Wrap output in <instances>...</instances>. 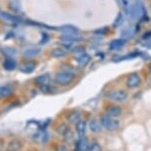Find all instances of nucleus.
Returning a JSON list of instances; mask_svg holds the SVG:
<instances>
[{"label":"nucleus","instance_id":"nucleus-14","mask_svg":"<svg viewBox=\"0 0 151 151\" xmlns=\"http://www.w3.org/2000/svg\"><path fill=\"white\" fill-rule=\"evenodd\" d=\"M67 52L62 47H55L52 50V56L55 58H61L66 55Z\"/></svg>","mask_w":151,"mask_h":151},{"label":"nucleus","instance_id":"nucleus-8","mask_svg":"<svg viewBox=\"0 0 151 151\" xmlns=\"http://www.w3.org/2000/svg\"><path fill=\"white\" fill-rule=\"evenodd\" d=\"M35 83L40 87L47 86V85H50V75H48V74H42V75H39L38 77L35 78Z\"/></svg>","mask_w":151,"mask_h":151},{"label":"nucleus","instance_id":"nucleus-6","mask_svg":"<svg viewBox=\"0 0 151 151\" xmlns=\"http://www.w3.org/2000/svg\"><path fill=\"white\" fill-rule=\"evenodd\" d=\"M107 112V116H110L112 118H118L122 115V108L119 106H116V105H112V106H109L106 109Z\"/></svg>","mask_w":151,"mask_h":151},{"label":"nucleus","instance_id":"nucleus-7","mask_svg":"<svg viewBox=\"0 0 151 151\" xmlns=\"http://www.w3.org/2000/svg\"><path fill=\"white\" fill-rule=\"evenodd\" d=\"M58 30H59V32L62 33L63 35H78L79 34L78 28L71 26V25H65V26L60 27Z\"/></svg>","mask_w":151,"mask_h":151},{"label":"nucleus","instance_id":"nucleus-10","mask_svg":"<svg viewBox=\"0 0 151 151\" xmlns=\"http://www.w3.org/2000/svg\"><path fill=\"white\" fill-rule=\"evenodd\" d=\"M0 19L3 20L4 22H7V23H16L19 21V19L17 17L11 15V14L7 13V12H3V11H0Z\"/></svg>","mask_w":151,"mask_h":151},{"label":"nucleus","instance_id":"nucleus-22","mask_svg":"<svg viewBox=\"0 0 151 151\" xmlns=\"http://www.w3.org/2000/svg\"><path fill=\"white\" fill-rule=\"evenodd\" d=\"M9 7L14 12H19L21 10V2L19 0H11L9 3Z\"/></svg>","mask_w":151,"mask_h":151},{"label":"nucleus","instance_id":"nucleus-24","mask_svg":"<svg viewBox=\"0 0 151 151\" xmlns=\"http://www.w3.org/2000/svg\"><path fill=\"white\" fill-rule=\"evenodd\" d=\"M1 92H2V97H8L13 93L12 88L5 85V86H1Z\"/></svg>","mask_w":151,"mask_h":151},{"label":"nucleus","instance_id":"nucleus-13","mask_svg":"<svg viewBox=\"0 0 151 151\" xmlns=\"http://www.w3.org/2000/svg\"><path fill=\"white\" fill-rule=\"evenodd\" d=\"M16 66H17V63H16V61L14 60L13 58H8L5 59L4 62H3L4 69L7 70V71H12V70H14L16 68Z\"/></svg>","mask_w":151,"mask_h":151},{"label":"nucleus","instance_id":"nucleus-1","mask_svg":"<svg viewBox=\"0 0 151 151\" xmlns=\"http://www.w3.org/2000/svg\"><path fill=\"white\" fill-rule=\"evenodd\" d=\"M74 78H75V75L73 73L68 72V71H61L55 75V81L56 84L60 85V86H67L72 83Z\"/></svg>","mask_w":151,"mask_h":151},{"label":"nucleus","instance_id":"nucleus-26","mask_svg":"<svg viewBox=\"0 0 151 151\" xmlns=\"http://www.w3.org/2000/svg\"><path fill=\"white\" fill-rule=\"evenodd\" d=\"M122 14H119L118 17H116L115 23H114V26H115V27H119V25L122 24Z\"/></svg>","mask_w":151,"mask_h":151},{"label":"nucleus","instance_id":"nucleus-11","mask_svg":"<svg viewBox=\"0 0 151 151\" xmlns=\"http://www.w3.org/2000/svg\"><path fill=\"white\" fill-rule=\"evenodd\" d=\"M89 127H90L91 132L97 133V132H101L102 124H101V122H100V121H98V119H91L89 122Z\"/></svg>","mask_w":151,"mask_h":151},{"label":"nucleus","instance_id":"nucleus-25","mask_svg":"<svg viewBox=\"0 0 151 151\" xmlns=\"http://www.w3.org/2000/svg\"><path fill=\"white\" fill-rule=\"evenodd\" d=\"M88 151H102V147L98 142H93L88 148Z\"/></svg>","mask_w":151,"mask_h":151},{"label":"nucleus","instance_id":"nucleus-30","mask_svg":"<svg viewBox=\"0 0 151 151\" xmlns=\"http://www.w3.org/2000/svg\"><path fill=\"white\" fill-rule=\"evenodd\" d=\"M143 38H144V39L151 38V32H147V33H145V34H144V36H143Z\"/></svg>","mask_w":151,"mask_h":151},{"label":"nucleus","instance_id":"nucleus-12","mask_svg":"<svg viewBox=\"0 0 151 151\" xmlns=\"http://www.w3.org/2000/svg\"><path fill=\"white\" fill-rule=\"evenodd\" d=\"M125 42H127V40H125V39H116V40H114V41L111 42L110 48H111V50H119V48L122 47L125 45Z\"/></svg>","mask_w":151,"mask_h":151},{"label":"nucleus","instance_id":"nucleus-17","mask_svg":"<svg viewBox=\"0 0 151 151\" xmlns=\"http://www.w3.org/2000/svg\"><path fill=\"white\" fill-rule=\"evenodd\" d=\"M90 59H91V58L88 55H86V53H82V55H80L78 56L76 60H77L79 65H81V66H85V65H87L90 62Z\"/></svg>","mask_w":151,"mask_h":151},{"label":"nucleus","instance_id":"nucleus-31","mask_svg":"<svg viewBox=\"0 0 151 151\" xmlns=\"http://www.w3.org/2000/svg\"><path fill=\"white\" fill-rule=\"evenodd\" d=\"M0 98H2V92H1V86H0Z\"/></svg>","mask_w":151,"mask_h":151},{"label":"nucleus","instance_id":"nucleus-15","mask_svg":"<svg viewBox=\"0 0 151 151\" xmlns=\"http://www.w3.org/2000/svg\"><path fill=\"white\" fill-rule=\"evenodd\" d=\"M89 145L87 141L83 138H79V140L76 142V151H88Z\"/></svg>","mask_w":151,"mask_h":151},{"label":"nucleus","instance_id":"nucleus-32","mask_svg":"<svg viewBox=\"0 0 151 151\" xmlns=\"http://www.w3.org/2000/svg\"><path fill=\"white\" fill-rule=\"evenodd\" d=\"M148 69H149V72L151 73V64L149 65V67H148Z\"/></svg>","mask_w":151,"mask_h":151},{"label":"nucleus","instance_id":"nucleus-18","mask_svg":"<svg viewBox=\"0 0 151 151\" xmlns=\"http://www.w3.org/2000/svg\"><path fill=\"white\" fill-rule=\"evenodd\" d=\"M41 52V50L40 48H37V47H30V48H27L26 50L24 52V55L26 56V58H34V56H36L37 55H39V53Z\"/></svg>","mask_w":151,"mask_h":151},{"label":"nucleus","instance_id":"nucleus-5","mask_svg":"<svg viewBox=\"0 0 151 151\" xmlns=\"http://www.w3.org/2000/svg\"><path fill=\"white\" fill-rule=\"evenodd\" d=\"M140 77L137 73H132L127 79V86L129 88H135L140 84Z\"/></svg>","mask_w":151,"mask_h":151},{"label":"nucleus","instance_id":"nucleus-2","mask_svg":"<svg viewBox=\"0 0 151 151\" xmlns=\"http://www.w3.org/2000/svg\"><path fill=\"white\" fill-rule=\"evenodd\" d=\"M100 122H101L102 127H104L105 129L110 130V132H114V130L118 129L119 127V121H116L114 118L110 116H102L100 119Z\"/></svg>","mask_w":151,"mask_h":151},{"label":"nucleus","instance_id":"nucleus-19","mask_svg":"<svg viewBox=\"0 0 151 151\" xmlns=\"http://www.w3.org/2000/svg\"><path fill=\"white\" fill-rule=\"evenodd\" d=\"M34 137H35V138H34L35 140L39 141V142H42V143H44V142L47 141V133L45 132V129H41V132H37Z\"/></svg>","mask_w":151,"mask_h":151},{"label":"nucleus","instance_id":"nucleus-27","mask_svg":"<svg viewBox=\"0 0 151 151\" xmlns=\"http://www.w3.org/2000/svg\"><path fill=\"white\" fill-rule=\"evenodd\" d=\"M84 50H85V48L83 47H76L73 50V52L74 53H76V55H77V53H81L82 55V53H84Z\"/></svg>","mask_w":151,"mask_h":151},{"label":"nucleus","instance_id":"nucleus-20","mask_svg":"<svg viewBox=\"0 0 151 151\" xmlns=\"http://www.w3.org/2000/svg\"><path fill=\"white\" fill-rule=\"evenodd\" d=\"M121 1V4L124 10H127L129 8L132 7L133 5H135L138 2V0H119Z\"/></svg>","mask_w":151,"mask_h":151},{"label":"nucleus","instance_id":"nucleus-28","mask_svg":"<svg viewBox=\"0 0 151 151\" xmlns=\"http://www.w3.org/2000/svg\"><path fill=\"white\" fill-rule=\"evenodd\" d=\"M42 40H41V42H40V44L41 45H45V42H47V40H48V36L47 35V34H42Z\"/></svg>","mask_w":151,"mask_h":151},{"label":"nucleus","instance_id":"nucleus-16","mask_svg":"<svg viewBox=\"0 0 151 151\" xmlns=\"http://www.w3.org/2000/svg\"><path fill=\"white\" fill-rule=\"evenodd\" d=\"M67 121L70 122V124H76L80 121V113L77 112V111H73L71 112L69 115L67 116Z\"/></svg>","mask_w":151,"mask_h":151},{"label":"nucleus","instance_id":"nucleus-9","mask_svg":"<svg viewBox=\"0 0 151 151\" xmlns=\"http://www.w3.org/2000/svg\"><path fill=\"white\" fill-rule=\"evenodd\" d=\"M86 122L85 121H79L78 122H76V132L78 134L79 138H83L86 133Z\"/></svg>","mask_w":151,"mask_h":151},{"label":"nucleus","instance_id":"nucleus-21","mask_svg":"<svg viewBox=\"0 0 151 151\" xmlns=\"http://www.w3.org/2000/svg\"><path fill=\"white\" fill-rule=\"evenodd\" d=\"M61 40L63 42H77V41H80L82 40L80 37L78 35H63L61 37Z\"/></svg>","mask_w":151,"mask_h":151},{"label":"nucleus","instance_id":"nucleus-3","mask_svg":"<svg viewBox=\"0 0 151 151\" xmlns=\"http://www.w3.org/2000/svg\"><path fill=\"white\" fill-rule=\"evenodd\" d=\"M107 97L115 102H124L127 99V93L124 90H115L108 93Z\"/></svg>","mask_w":151,"mask_h":151},{"label":"nucleus","instance_id":"nucleus-4","mask_svg":"<svg viewBox=\"0 0 151 151\" xmlns=\"http://www.w3.org/2000/svg\"><path fill=\"white\" fill-rule=\"evenodd\" d=\"M37 67V62L33 60H27L24 63L21 64L20 66V71L25 74H30L32 73Z\"/></svg>","mask_w":151,"mask_h":151},{"label":"nucleus","instance_id":"nucleus-29","mask_svg":"<svg viewBox=\"0 0 151 151\" xmlns=\"http://www.w3.org/2000/svg\"><path fill=\"white\" fill-rule=\"evenodd\" d=\"M58 151H67V148L64 146V145H60L58 147Z\"/></svg>","mask_w":151,"mask_h":151},{"label":"nucleus","instance_id":"nucleus-23","mask_svg":"<svg viewBox=\"0 0 151 151\" xmlns=\"http://www.w3.org/2000/svg\"><path fill=\"white\" fill-rule=\"evenodd\" d=\"M135 29L133 27H129V28H127V29H124V31L122 32V38H129V37H132L133 34L135 33Z\"/></svg>","mask_w":151,"mask_h":151}]
</instances>
